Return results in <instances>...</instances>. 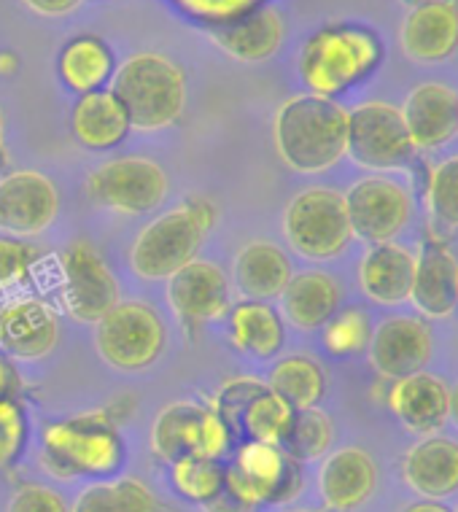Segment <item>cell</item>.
Returning a JSON list of instances; mask_svg holds the SVG:
<instances>
[{
    "instance_id": "4dcf8cb0",
    "label": "cell",
    "mask_w": 458,
    "mask_h": 512,
    "mask_svg": "<svg viewBox=\"0 0 458 512\" xmlns=\"http://www.w3.org/2000/svg\"><path fill=\"white\" fill-rule=\"evenodd\" d=\"M240 426L248 440L256 442H273L283 445L289 434L297 410L278 397L270 386L254 383V389L248 391V397H240Z\"/></svg>"
},
{
    "instance_id": "5bb4252c",
    "label": "cell",
    "mask_w": 458,
    "mask_h": 512,
    "mask_svg": "<svg viewBox=\"0 0 458 512\" xmlns=\"http://www.w3.org/2000/svg\"><path fill=\"white\" fill-rule=\"evenodd\" d=\"M60 195L52 178L38 170H14L0 178V230L30 238L52 227Z\"/></svg>"
},
{
    "instance_id": "d6a6232c",
    "label": "cell",
    "mask_w": 458,
    "mask_h": 512,
    "mask_svg": "<svg viewBox=\"0 0 458 512\" xmlns=\"http://www.w3.org/2000/svg\"><path fill=\"white\" fill-rule=\"evenodd\" d=\"M157 499L146 483L122 477L114 483H95L84 488L71 512H157Z\"/></svg>"
},
{
    "instance_id": "5b68a950",
    "label": "cell",
    "mask_w": 458,
    "mask_h": 512,
    "mask_svg": "<svg viewBox=\"0 0 458 512\" xmlns=\"http://www.w3.org/2000/svg\"><path fill=\"white\" fill-rule=\"evenodd\" d=\"M44 464L57 477L111 475L124 456L122 437L106 415H81L49 424L41 434Z\"/></svg>"
},
{
    "instance_id": "f1b7e54d",
    "label": "cell",
    "mask_w": 458,
    "mask_h": 512,
    "mask_svg": "<svg viewBox=\"0 0 458 512\" xmlns=\"http://www.w3.org/2000/svg\"><path fill=\"white\" fill-rule=\"evenodd\" d=\"M57 73L62 84L79 95L103 89L116 73L114 52L100 38L79 36L62 46L57 57Z\"/></svg>"
},
{
    "instance_id": "74e56055",
    "label": "cell",
    "mask_w": 458,
    "mask_h": 512,
    "mask_svg": "<svg viewBox=\"0 0 458 512\" xmlns=\"http://www.w3.org/2000/svg\"><path fill=\"white\" fill-rule=\"evenodd\" d=\"M168 3L181 17L192 19L197 25H203L205 30H211V27L227 25L232 19L243 17L267 0H168Z\"/></svg>"
},
{
    "instance_id": "277c9868",
    "label": "cell",
    "mask_w": 458,
    "mask_h": 512,
    "mask_svg": "<svg viewBox=\"0 0 458 512\" xmlns=\"http://www.w3.org/2000/svg\"><path fill=\"white\" fill-rule=\"evenodd\" d=\"M216 208L205 197H192L146 224L130 248L133 273L143 281H165L189 265L216 224Z\"/></svg>"
},
{
    "instance_id": "836d02e7",
    "label": "cell",
    "mask_w": 458,
    "mask_h": 512,
    "mask_svg": "<svg viewBox=\"0 0 458 512\" xmlns=\"http://www.w3.org/2000/svg\"><path fill=\"white\" fill-rule=\"evenodd\" d=\"M170 483L186 502L208 504L224 491V464L208 456H178L170 461Z\"/></svg>"
},
{
    "instance_id": "7dc6e473",
    "label": "cell",
    "mask_w": 458,
    "mask_h": 512,
    "mask_svg": "<svg viewBox=\"0 0 458 512\" xmlns=\"http://www.w3.org/2000/svg\"><path fill=\"white\" fill-rule=\"evenodd\" d=\"M3 130H6V122H3V111H0V170L6 165V143H3Z\"/></svg>"
},
{
    "instance_id": "d4e9b609",
    "label": "cell",
    "mask_w": 458,
    "mask_h": 512,
    "mask_svg": "<svg viewBox=\"0 0 458 512\" xmlns=\"http://www.w3.org/2000/svg\"><path fill=\"white\" fill-rule=\"evenodd\" d=\"M405 483L423 499H445L458 491V442L426 437L415 442L402 459Z\"/></svg>"
},
{
    "instance_id": "9a60e30c",
    "label": "cell",
    "mask_w": 458,
    "mask_h": 512,
    "mask_svg": "<svg viewBox=\"0 0 458 512\" xmlns=\"http://www.w3.org/2000/svg\"><path fill=\"white\" fill-rule=\"evenodd\" d=\"M432 329L423 318L391 316L370 337V362L378 375L399 380L426 370L432 359Z\"/></svg>"
},
{
    "instance_id": "ba28073f",
    "label": "cell",
    "mask_w": 458,
    "mask_h": 512,
    "mask_svg": "<svg viewBox=\"0 0 458 512\" xmlns=\"http://www.w3.org/2000/svg\"><path fill=\"white\" fill-rule=\"evenodd\" d=\"M165 324L154 308L143 302H116L97 321L95 345L103 362L122 372H141L165 351Z\"/></svg>"
},
{
    "instance_id": "7bdbcfd3",
    "label": "cell",
    "mask_w": 458,
    "mask_h": 512,
    "mask_svg": "<svg viewBox=\"0 0 458 512\" xmlns=\"http://www.w3.org/2000/svg\"><path fill=\"white\" fill-rule=\"evenodd\" d=\"M17 389V372L9 364V359L0 354V399L11 397Z\"/></svg>"
},
{
    "instance_id": "603a6c76",
    "label": "cell",
    "mask_w": 458,
    "mask_h": 512,
    "mask_svg": "<svg viewBox=\"0 0 458 512\" xmlns=\"http://www.w3.org/2000/svg\"><path fill=\"white\" fill-rule=\"evenodd\" d=\"M57 316L41 300L25 297L0 310V351L17 359H41L57 345Z\"/></svg>"
},
{
    "instance_id": "4316f807",
    "label": "cell",
    "mask_w": 458,
    "mask_h": 512,
    "mask_svg": "<svg viewBox=\"0 0 458 512\" xmlns=\"http://www.w3.org/2000/svg\"><path fill=\"white\" fill-rule=\"evenodd\" d=\"M283 313L289 324L297 329H321L340 310L343 289L329 273L321 270H305V273L291 275L286 289L281 294Z\"/></svg>"
},
{
    "instance_id": "44dd1931",
    "label": "cell",
    "mask_w": 458,
    "mask_h": 512,
    "mask_svg": "<svg viewBox=\"0 0 458 512\" xmlns=\"http://www.w3.org/2000/svg\"><path fill=\"white\" fill-rule=\"evenodd\" d=\"M388 407L410 432H437L450 418V389L432 372H413L394 380L388 391Z\"/></svg>"
},
{
    "instance_id": "3957f363",
    "label": "cell",
    "mask_w": 458,
    "mask_h": 512,
    "mask_svg": "<svg viewBox=\"0 0 458 512\" xmlns=\"http://www.w3.org/2000/svg\"><path fill=\"white\" fill-rule=\"evenodd\" d=\"M111 92L130 116L133 130L157 133L176 124L184 114L186 76L178 62L143 52L119 65Z\"/></svg>"
},
{
    "instance_id": "7a4b0ae2",
    "label": "cell",
    "mask_w": 458,
    "mask_h": 512,
    "mask_svg": "<svg viewBox=\"0 0 458 512\" xmlns=\"http://www.w3.org/2000/svg\"><path fill=\"white\" fill-rule=\"evenodd\" d=\"M383 44L370 27L337 22L321 27L300 52V79L313 95L337 98L378 71Z\"/></svg>"
},
{
    "instance_id": "7c38bea8",
    "label": "cell",
    "mask_w": 458,
    "mask_h": 512,
    "mask_svg": "<svg viewBox=\"0 0 458 512\" xmlns=\"http://www.w3.org/2000/svg\"><path fill=\"white\" fill-rule=\"evenodd\" d=\"M87 192L95 203L119 213H151L168 197V176L154 159H111L89 176Z\"/></svg>"
},
{
    "instance_id": "b9f144b4",
    "label": "cell",
    "mask_w": 458,
    "mask_h": 512,
    "mask_svg": "<svg viewBox=\"0 0 458 512\" xmlns=\"http://www.w3.org/2000/svg\"><path fill=\"white\" fill-rule=\"evenodd\" d=\"M27 9L38 17H65L84 3V0H22Z\"/></svg>"
},
{
    "instance_id": "f546056e",
    "label": "cell",
    "mask_w": 458,
    "mask_h": 512,
    "mask_svg": "<svg viewBox=\"0 0 458 512\" xmlns=\"http://www.w3.org/2000/svg\"><path fill=\"white\" fill-rule=\"evenodd\" d=\"M229 335L240 351L256 356V359H270L283 348L286 332H283L281 316L275 313L267 302L248 300L240 302L229 313Z\"/></svg>"
},
{
    "instance_id": "52a82bcc",
    "label": "cell",
    "mask_w": 458,
    "mask_h": 512,
    "mask_svg": "<svg viewBox=\"0 0 458 512\" xmlns=\"http://www.w3.org/2000/svg\"><path fill=\"white\" fill-rule=\"evenodd\" d=\"M289 246L310 262H329L353 240L345 197L337 189L310 186L294 197L283 216Z\"/></svg>"
},
{
    "instance_id": "8d00e7d4",
    "label": "cell",
    "mask_w": 458,
    "mask_h": 512,
    "mask_svg": "<svg viewBox=\"0 0 458 512\" xmlns=\"http://www.w3.org/2000/svg\"><path fill=\"white\" fill-rule=\"evenodd\" d=\"M372 337L370 316L362 308L337 310L335 316L324 324V345L326 351L337 359L356 356L367 351Z\"/></svg>"
},
{
    "instance_id": "6da1fadb",
    "label": "cell",
    "mask_w": 458,
    "mask_h": 512,
    "mask_svg": "<svg viewBox=\"0 0 458 512\" xmlns=\"http://www.w3.org/2000/svg\"><path fill=\"white\" fill-rule=\"evenodd\" d=\"M273 138L294 173L318 176L348 154V111L335 98L305 92L278 108Z\"/></svg>"
},
{
    "instance_id": "1f68e13d",
    "label": "cell",
    "mask_w": 458,
    "mask_h": 512,
    "mask_svg": "<svg viewBox=\"0 0 458 512\" xmlns=\"http://www.w3.org/2000/svg\"><path fill=\"white\" fill-rule=\"evenodd\" d=\"M267 386L289 402L294 410L318 407L326 394V378L321 364L308 356H286L275 364Z\"/></svg>"
},
{
    "instance_id": "f6af8a7d",
    "label": "cell",
    "mask_w": 458,
    "mask_h": 512,
    "mask_svg": "<svg viewBox=\"0 0 458 512\" xmlns=\"http://www.w3.org/2000/svg\"><path fill=\"white\" fill-rule=\"evenodd\" d=\"M17 71V57L14 54H0V73Z\"/></svg>"
},
{
    "instance_id": "484cf974",
    "label": "cell",
    "mask_w": 458,
    "mask_h": 512,
    "mask_svg": "<svg viewBox=\"0 0 458 512\" xmlns=\"http://www.w3.org/2000/svg\"><path fill=\"white\" fill-rule=\"evenodd\" d=\"M73 138L89 151H108L127 138L130 116L111 89H95L81 95L71 114Z\"/></svg>"
},
{
    "instance_id": "e0dca14e",
    "label": "cell",
    "mask_w": 458,
    "mask_h": 512,
    "mask_svg": "<svg viewBox=\"0 0 458 512\" xmlns=\"http://www.w3.org/2000/svg\"><path fill=\"white\" fill-rule=\"evenodd\" d=\"M168 300L189 327L216 321L229 310L227 275L211 262L192 259L168 278Z\"/></svg>"
},
{
    "instance_id": "9c48e42d",
    "label": "cell",
    "mask_w": 458,
    "mask_h": 512,
    "mask_svg": "<svg viewBox=\"0 0 458 512\" xmlns=\"http://www.w3.org/2000/svg\"><path fill=\"white\" fill-rule=\"evenodd\" d=\"M151 448L165 461L178 456H208L221 461L232 448V429L216 407L173 402L151 426Z\"/></svg>"
},
{
    "instance_id": "f35d334b",
    "label": "cell",
    "mask_w": 458,
    "mask_h": 512,
    "mask_svg": "<svg viewBox=\"0 0 458 512\" xmlns=\"http://www.w3.org/2000/svg\"><path fill=\"white\" fill-rule=\"evenodd\" d=\"M27 415L11 397L0 399V469L11 467L25 451Z\"/></svg>"
},
{
    "instance_id": "7402d4cb",
    "label": "cell",
    "mask_w": 458,
    "mask_h": 512,
    "mask_svg": "<svg viewBox=\"0 0 458 512\" xmlns=\"http://www.w3.org/2000/svg\"><path fill=\"white\" fill-rule=\"evenodd\" d=\"M415 275V254L394 240L372 243L359 262V286L364 297L383 308L410 300Z\"/></svg>"
},
{
    "instance_id": "e575fe53",
    "label": "cell",
    "mask_w": 458,
    "mask_h": 512,
    "mask_svg": "<svg viewBox=\"0 0 458 512\" xmlns=\"http://www.w3.org/2000/svg\"><path fill=\"white\" fill-rule=\"evenodd\" d=\"M332 440H335V426L329 421V415L318 407H308V410H297L281 448L302 464V461H316L329 453Z\"/></svg>"
},
{
    "instance_id": "cb8c5ba5",
    "label": "cell",
    "mask_w": 458,
    "mask_h": 512,
    "mask_svg": "<svg viewBox=\"0 0 458 512\" xmlns=\"http://www.w3.org/2000/svg\"><path fill=\"white\" fill-rule=\"evenodd\" d=\"M410 302L426 318H445L458 308V259L442 240H429L415 256Z\"/></svg>"
},
{
    "instance_id": "30bf717a",
    "label": "cell",
    "mask_w": 458,
    "mask_h": 512,
    "mask_svg": "<svg viewBox=\"0 0 458 512\" xmlns=\"http://www.w3.org/2000/svg\"><path fill=\"white\" fill-rule=\"evenodd\" d=\"M415 146L407 135L397 106L367 100L348 111V157L364 170H402L413 159Z\"/></svg>"
},
{
    "instance_id": "d590c367",
    "label": "cell",
    "mask_w": 458,
    "mask_h": 512,
    "mask_svg": "<svg viewBox=\"0 0 458 512\" xmlns=\"http://www.w3.org/2000/svg\"><path fill=\"white\" fill-rule=\"evenodd\" d=\"M426 208L448 230H458V154L437 162L426 178Z\"/></svg>"
},
{
    "instance_id": "c3c4849f",
    "label": "cell",
    "mask_w": 458,
    "mask_h": 512,
    "mask_svg": "<svg viewBox=\"0 0 458 512\" xmlns=\"http://www.w3.org/2000/svg\"><path fill=\"white\" fill-rule=\"evenodd\" d=\"M289 512H313V510H289Z\"/></svg>"
},
{
    "instance_id": "ac0fdd59",
    "label": "cell",
    "mask_w": 458,
    "mask_h": 512,
    "mask_svg": "<svg viewBox=\"0 0 458 512\" xmlns=\"http://www.w3.org/2000/svg\"><path fill=\"white\" fill-rule=\"evenodd\" d=\"M402 52L413 62L448 60L458 49V0H421L399 27Z\"/></svg>"
},
{
    "instance_id": "681fc988",
    "label": "cell",
    "mask_w": 458,
    "mask_h": 512,
    "mask_svg": "<svg viewBox=\"0 0 458 512\" xmlns=\"http://www.w3.org/2000/svg\"><path fill=\"white\" fill-rule=\"evenodd\" d=\"M456 512H458V510H456Z\"/></svg>"
},
{
    "instance_id": "60d3db41",
    "label": "cell",
    "mask_w": 458,
    "mask_h": 512,
    "mask_svg": "<svg viewBox=\"0 0 458 512\" xmlns=\"http://www.w3.org/2000/svg\"><path fill=\"white\" fill-rule=\"evenodd\" d=\"M6 512H68V507H65L57 491L30 483V486H22L17 494L11 496Z\"/></svg>"
},
{
    "instance_id": "8992f818",
    "label": "cell",
    "mask_w": 458,
    "mask_h": 512,
    "mask_svg": "<svg viewBox=\"0 0 458 512\" xmlns=\"http://www.w3.org/2000/svg\"><path fill=\"white\" fill-rule=\"evenodd\" d=\"M224 491L246 510L286 504L302 491L300 461L291 459L281 445L246 440L232 464L224 467Z\"/></svg>"
},
{
    "instance_id": "ffe728a7",
    "label": "cell",
    "mask_w": 458,
    "mask_h": 512,
    "mask_svg": "<svg viewBox=\"0 0 458 512\" xmlns=\"http://www.w3.org/2000/svg\"><path fill=\"white\" fill-rule=\"evenodd\" d=\"M208 36L232 60L265 62L281 49L283 38H286V22L275 6L262 3L227 25L211 27Z\"/></svg>"
},
{
    "instance_id": "bcb514c9",
    "label": "cell",
    "mask_w": 458,
    "mask_h": 512,
    "mask_svg": "<svg viewBox=\"0 0 458 512\" xmlns=\"http://www.w3.org/2000/svg\"><path fill=\"white\" fill-rule=\"evenodd\" d=\"M450 418H453L458 426V383L450 389Z\"/></svg>"
},
{
    "instance_id": "83f0119b",
    "label": "cell",
    "mask_w": 458,
    "mask_h": 512,
    "mask_svg": "<svg viewBox=\"0 0 458 512\" xmlns=\"http://www.w3.org/2000/svg\"><path fill=\"white\" fill-rule=\"evenodd\" d=\"M291 259L281 248L265 240L248 243L235 259V283L248 300H273L281 297L291 281Z\"/></svg>"
},
{
    "instance_id": "ab89813d",
    "label": "cell",
    "mask_w": 458,
    "mask_h": 512,
    "mask_svg": "<svg viewBox=\"0 0 458 512\" xmlns=\"http://www.w3.org/2000/svg\"><path fill=\"white\" fill-rule=\"evenodd\" d=\"M36 248L17 238H0V292L17 286L36 265Z\"/></svg>"
},
{
    "instance_id": "8fae6325",
    "label": "cell",
    "mask_w": 458,
    "mask_h": 512,
    "mask_svg": "<svg viewBox=\"0 0 458 512\" xmlns=\"http://www.w3.org/2000/svg\"><path fill=\"white\" fill-rule=\"evenodd\" d=\"M343 197L353 238L370 246L394 240L413 219V195L397 178H362Z\"/></svg>"
},
{
    "instance_id": "d6986e66",
    "label": "cell",
    "mask_w": 458,
    "mask_h": 512,
    "mask_svg": "<svg viewBox=\"0 0 458 512\" xmlns=\"http://www.w3.org/2000/svg\"><path fill=\"white\" fill-rule=\"evenodd\" d=\"M378 486V467L362 448H340L329 453L318 472V494L326 510L353 512L370 502Z\"/></svg>"
},
{
    "instance_id": "ee69618b",
    "label": "cell",
    "mask_w": 458,
    "mask_h": 512,
    "mask_svg": "<svg viewBox=\"0 0 458 512\" xmlns=\"http://www.w3.org/2000/svg\"><path fill=\"white\" fill-rule=\"evenodd\" d=\"M405 512H453V510H448V507L437 502V499H423V502L410 504Z\"/></svg>"
},
{
    "instance_id": "2e32d148",
    "label": "cell",
    "mask_w": 458,
    "mask_h": 512,
    "mask_svg": "<svg viewBox=\"0 0 458 512\" xmlns=\"http://www.w3.org/2000/svg\"><path fill=\"white\" fill-rule=\"evenodd\" d=\"M399 114L415 151H437L458 135V92L442 81H423L410 89Z\"/></svg>"
},
{
    "instance_id": "4fadbf2b",
    "label": "cell",
    "mask_w": 458,
    "mask_h": 512,
    "mask_svg": "<svg viewBox=\"0 0 458 512\" xmlns=\"http://www.w3.org/2000/svg\"><path fill=\"white\" fill-rule=\"evenodd\" d=\"M60 267L65 305L81 324H97L119 302V283L114 273L89 243H73L65 248Z\"/></svg>"
}]
</instances>
